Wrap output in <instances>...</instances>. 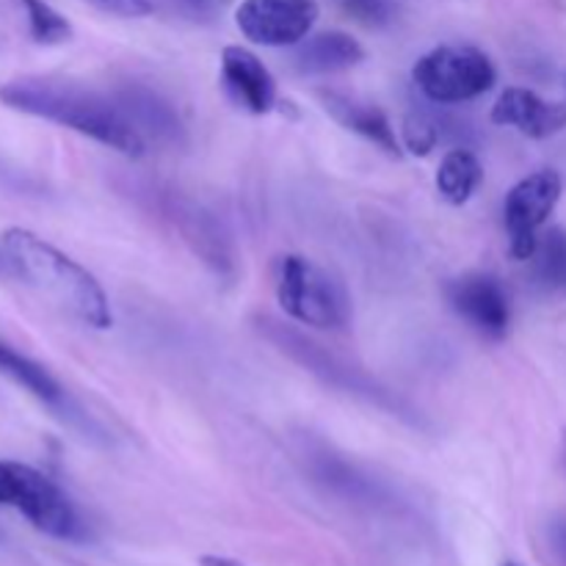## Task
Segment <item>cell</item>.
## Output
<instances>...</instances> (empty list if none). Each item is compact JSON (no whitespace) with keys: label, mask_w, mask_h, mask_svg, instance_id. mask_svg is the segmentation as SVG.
<instances>
[{"label":"cell","mask_w":566,"mask_h":566,"mask_svg":"<svg viewBox=\"0 0 566 566\" xmlns=\"http://www.w3.org/2000/svg\"><path fill=\"white\" fill-rule=\"evenodd\" d=\"M503 566H520V564H514V562H506Z\"/></svg>","instance_id":"obj_30"},{"label":"cell","mask_w":566,"mask_h":566,"mask_svg":"<svg viewBox=\"0 0 566 566\" xmlns=\"http://www.w3.org/2000/svg\"><path fill=\"white\" fill-rule=\"evenodd\" d=\"M116 99H119L122 111L144 142L153 138L155 144H177L182 138V122L175 105L160 97L155 88L130 83L122 92H116Z\"/></svg>","instance_id":"obj_12"},{"label":"cell","mask_w":566,"mask_h":566,"mask_svg":"<svg viewBox=\"0 0 566 566\" xmlns=\"http://www.w3.org/2000/svg\"><path fill=\"white\" fill-rule=\"evenodd\" d=\"M199 564L202 566H243V564H238L235 558H227V556H202L199 558Z\"/></svg>","instance_id":"obj_27"},{"label":"cell","mask_w":566,"mask_h":566,"mask_svg":"<svg viewBox=\"0 0 566 566\" xmlns=\"http://www.w3.org/2000/svg\"><path fill=\"white\" fill-rule=\"evenodd\" d=\"M315 475H318L324 484H329L335 492L354 497V501L379 503L381 497V490L368 479V475H363L354 464L340 462V459L335 457H318V462H315Z\"/></svg>","instance_id":"obj_18"},{"label":"cell","mask_w":566,"mask_h":566,"mask_svg":"<svg viewBox=\"0 0 566 566\" xmlns=\"http://www.w3.org/2000/svg\"><path fill=\"white\" fill-rule=\"evenodd\" d=\"M0 374L9 376L14 385H20L22 390L31 392L36 401H42L50 409H64L66 407V392L59 385L53 374H50L44 365H39L36 359L25 357L22 352H17L14 346L0 340Z\"/></svg>","instance_id":"obj_16"},{"label":"cell","mask_w":566,"mask_h":566,"mask_svg":"<svg viewBox=\"0 0 566 566\" xmlns=\"http://www.w3.org/2000/svg\"><path fill=\"white\" fill-rule=\"evenodd\" d=\"M564 180L558 171L539 169L523 177L503 202V224L509 232V252L514 260H531L539 243V230L562 202Z\"/></svg>","instance_id":"obj_6"},{"label":"cell","mask_w":566,"mask_h":566,"mask_svg":"<svg viewBox=\"0 0 566 566\" xmlns=\"http://www.w3.org/2000/svg\"><path fill=\"white\" fill-rule=\"evenodd\" d=\"M448 116L426 114V111H412L403 119V147L412 155H429L437 144L446 138Z\"/></svg>","instance_id":"obj_21"},{"label":"cell","mask_w":566,"mask_h":566,"mask_svg":"<svg viewBox=\"0 0 566 566\" xmlns=\"http://www.w3.org/2000/svg\"><path fill=\"white\" fill-rule=\"evenodd\" d=\"M551 539H553V547H556L558 558H562V564L566 566V523H556V525H553Z\"/></svg>","instance_id":"obj_26"},{"label":"cell","mask_w":566,"mask_h":566,"mask_svg":"<svg viewBox=\"0 0 566 566\" xmlns=\"http://www.w3.org/2000/svg\"><path fill=\"white\" fill-rule=\"evenodd\" d=\"M28 14V28H31L33 42L39 44H61L72 39V25L64 14L53 9L44 0H22Z\"/></svg>","instance_id":"obj_20"},{"label":"cell","mask_w":566,"mask_h":566,"mask_svg":"<svg viewBox=\"0 0 566 566\" xmlns=\"http://www.w3.org/2000/svg\"><path fill=\"white\" fill-rule=\"evenodd\" d=\"M260 332H265L271 343L280 348L282 354L293 359V363L302 365L304 370L315 374L318 379H324L326 385L337 387V390L348 392V396L365 398V401L376 403V407L387 409V412L398 415V418H409L412 409L401 401L398 396H392L387 387H381L379 381L370 379L368 374H363L359 368H352L346 359L335 357L329 348L318 346L315 340H310L307 335L296 332L293 326L280 324L274 318H260Z\"/></svg>","instance_id":"obj_4"},{"label":"cell","mask_w":566,"mask_h":566,"mask_svg":"<svg viewBox=\"0 0 566 566\" xmlns=\"http://www.w3.org/2000/svg\"><path fill=\"white\" fill-rule=\"evenodd\" d=\"M531 263H534V276L542 287L566 291V230L556 227L542 235Z\"/></svg>","instance_id":"obj_19"},{"label":"cell","mask_w":566,"mask_h":566,"mask_svg":"<svg viewBox=\"0 0 566 566\" xmlns=\"http://www.w3.org/2000/svg\"><path fill=\"white\" fill-rule=\"evenodd\" d=\"M340 3L365 25H385L392 17L390 0H340Z\"/></svg>","instance_id":"obj_22"},{"label":"cell","mask_w":566,"mask_h":566,"mask_svg":"<svg viewBox=\"0 0 566 566\" xmlns=\"http://www.w3.org/2000/svg\"><path fill=\"white\" fill-rule=\"evenodd\" d=\"M481 180H484V166L479 155L468 147H453L437 171V191L446 202L464 205L479 191Z\"/></svg>","instance_id":"obj_17"},{"label":"cell","mask_w":566,"mask_h":566,"mask_svg":"<svg viewBox=\"0 0 566 566\" xmlns=\"http://www.w3.org/2000/svg\"><path fill=\"white\" fill-rule=\"evenodd\" d=\"M221 83L249 114H269L276 105V81L269 66L241 44H230L221 53Z\"/></svg>","instance_id":"obj_10"},{"label":"cell","mask_w":566,"mask_h":566,"mask_svg":"<svg viewBox=\"0 0 566 566\" xmlns=\"http://www.w3.org/2000/svg\"><path fill=\"white\" fill-rule=\"evenodd\" d=\"M448 304L459 318L468 321L479 335L503 340L512 326V304L506 287L492 274H464L448 282Z\"/></svg>","instance_id":"obj_9"},{"label":"cell","mask_w":566,"mask_h":566,"mask_svg":"<svg viewBox=\"0 0 566 566\" xmlns=\"http://www.w3.org/2000/svg\"><path fill=\"white\" fill-rule=\"evenodd\" d=\"M276 302L293 321L315 329H343L352 315L340 282L302 254L276 263Z\"/></svg>","instance_id":"obj_3"},{"label":"cell","mask_w":566,"mask_h":566,"mask_svg":"<svg viewBox=\"0 0 566 566\" xmlns=\"http://www.w3.org/2000/svg\"><path fill=\"white\" fill-rule=\"evenodd\" d=\"M11 506L42 534L55 539H75L81 534V520L70 497L53 479L28 464L14 462V503Z\"/></svg>","instance_id":"obj_8"},{"label":"cell","mask_w":566,"mask_h":566,"mask_svg":"<svg viewBox=\"0 0 566 566\" xmlns=\"http://www.w3.org/2000/svg\"><path fill=\"white\" fill-rule=\"evenodd\" d=\"M0 247H3L14 274H20L28 285L36 287L77 321L92 329H108L114 324L108 296L97 276L83 269L70 254L22 227H9L0 235Z\"/></svg>","instance_id":"obj_2"},{"label":"cell","mask_w":566,"mask_h":566,"mask_svg":"<svg viewBox=\"0 0 566 566\" xmlns=\"http://www.w3.org/2000/svg\"><path fill=\"white\" fill-rule=\"evenodd\" d=\"M0 269H11L9 258H6V252H3V247H0Z\"/></svg>","instance_id":"obj_28"},{"label":"cell","mask_w":566,"mask_h":566,"mask_svg":"<svg viewBox=\"0 0 566 566\" xmlns=\"http://www.w3.org/2000/svg\"><path fill=\"white\" fill-rule=\"evenodd\" d=\"M88 3H94L103 11H111V14L116 17H130V20L147 17L149 11H153V3H149V0H88Z\"/></svg>","instance_id":"obj_23"},{"label":"cell","mask_w":566,"mask_h":566,"mask_svg":"<svg viewBox=\"0 0 566 566\" xmlns=\"http://www.w3.org/2000/svg\"><path fill=\"white\" fill-rule=\"evenodd\" d=\"M315 0H243L235 22L243 36L263 48H296L318 22Z\"/></svg>","instance_id":"obj_7"},{"label":"cell","mask_w":566,"mask_h":566,"mask_svg":"<svg viewBox=\"0 0 566 566\" xmlns=\"http://www.w3.org/2000/svg\"><path fill=\"white\" fill-rule=\"evenodd\" d=\"M14 503V462H0V506Z\"/></svg>","instance_id":"obj_25"},{"label":"cell","mask_w":566,"mask_h":566,"mask_svg":"<svg viewBox=\"0 0 566 566\" xmlns=\"http://www.w3.org/2000/svg\"><path fill=\"white\" fill-rule=\"evenodd\" d=\"M412 81L431 103L457 105L481 97L497 83L490 55L470 44H442L412 66Z\"/></svg>","instance_id":"obj_5"},{"label":"cell","mask_w":566,"mask_h":566,"mask_svg":"<svg viewBox=\"0 0 566 566\" xmlns=\"http://www.w3.org/2000/svg\"><path fill=\"white\" fill-rule=\"evenodd\" d=\"M171 3H175V9L180 11L182 17L197 22L213 20L221 11V0H171Z\"/></svg>","instance_id":"obj_24"},{"label":"cell","mask_w":566,"mask_h":566,"mask_svg":"<svg viewBox=\"0 0 566 566\" xmlns=\"http://www.w3.org/2000/svg\"><path fill=\"white\" fill-rule=\"evenodd\" d=\"M562 462H564V468H566V429H564V448H562Z\"/></svg>","instance_id":"obj_29"},{"label":"cell","mask_w":566,"mask_h":566,"mask_svg":"<svg viewBox=\"0 0 566 566\" xmlns=\"http://www.w3.org/2000/svg\"><path fill=\"white\" fill-rule=\"evenodd\" d=\"M365 59V48L343 31H324L302 39L293 50V66L302 75H332L357 66Z\"/></svg>","instance_id":"obj_14"},{"label":"cell","mask_w":566,"mask_h":566,"mask_svg":"<svg viewBox=\"0 0 566 566\" xmlns=\"http://www.w3.org/2000/svg\"><path fill=\"white\" fill-rule=\"evenodd\" d=\"M169 210L171 221L177 224L180 235L191 243L193 252H197L213 271L230 274L232 249L219 221H216L208 210H202L193 202H186V199H169Z\"/></svg>","instance_id":"obj_13"},{"label":"cell","mask_w":566,"mask_h":566,"mask_svg":"<svg viewBox=\"0 0 566 566\" xmlns=\"http://www.w3.org/2000/svg\"><path fill=\"white\" fill-rule=\"evenodd\" d=\"M492 122L501 127H517L528 138H551L566 127V105L551 103L531 88L512 86L492 105Z\"/></svg>","instance_id":"obj_11"},{"label":"cell","mask_w":566,"mask_h":566,"mask_svg":"<svg viewBox=\"0 0 566 566\" xmlns=\"http://www.w3.org/2000/svg\"><path fill=\"white\" fill-rule=\"evenodd\" d=\"M321 103H324L326 114H329L335 122H340L346 130L368 138V142L376 144V147L385 149V153L401 155V142H398L396 127L390 125L385 111H379L370 103H359V99L346 97V94H337V92H321Z\"/></svg>","instance_id":"obj_15"},{"label":"cell","mask_w":566,"mask_h":566,"mask_svg":"<svg viewBox=\"0 0 566 566\" xmlns=\"http://www.w3.org/2000/svg\"><path fill=\"white\" fill-rule=\"evenodd\" d=\"M0 103L20 114L53 122L122 155H138L147 142L122 111L119 99L55 77H17L0 86Z\"/></svg>","instance_id":"obj_1"}]
</instances>
